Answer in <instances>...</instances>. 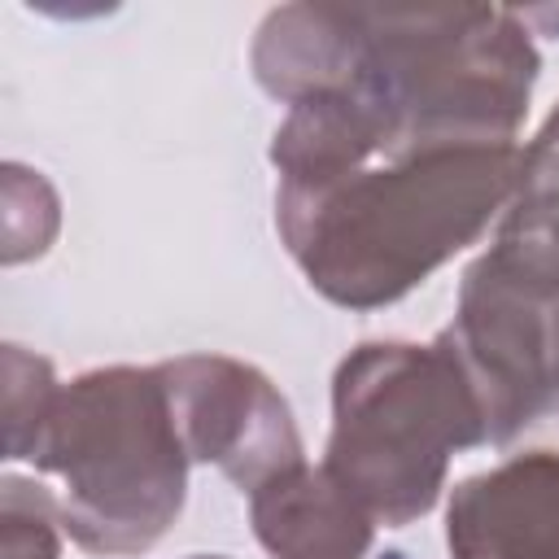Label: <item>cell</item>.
Here are the masks:
<instances>
[{
	"instance_id": "13",
	"label": "cell",
	"mask_w": 559,
	"mask_h": 559,
	"mask_svg": "<svg viewBox=\"0 0 559 559\" xmlns=\"http://www.w3.org/2000/svg\"><path fill=\"white\" fill-rule=\"evenodd\" d=\"M61 507L52 493L35 480L9 476L0 493V559H57L61 533H57Z\"/></svg>"
},
{
	"instance_id": "10",
	"label": "cell",
	"mask_w": 559,
	"mask_h": 559,
	"mask_svg": "<svg viewBox=\"0 0 559 559\" xmlns=\"http://www.w3.org/2000/svg\"><path fill=\"white\" fill-rule=\"evenodd\" d=\"M384 153V131L371 109L349 92H314L288 105L271 140L280 188H319Z\"/></svg>"
},
{
	"instance_id": "8",
	"label": "cell",
	"mask_w": 559,
	"mask_h": 559,
	"mask_svg": "<svg viewBox=\"0 0 559 559\" xmlns=\"http://www.w3.org/2000/svg\"><path fill=\"white\" fill-rule=\"evenodd\" d=\"M485 262L533 297H559V105L520 153V179Z\"/></svg>"
},
{
	"instance_id": "5",
	"label": "cell",
	"mask_w": 559,
	"mask_h": 559,
	"mask_svg": "<svg viewBox=\"0 0 559 559\" xmlns=\"http://www.w3.org/2000/svg\"><path fill=\"white\" fill-rule=\"evenodd\" d=\"M162 380L192 463H214L249 493L301 463L293 411L258 367L223 354H183L162 362Z\"/></svg>"
},
{
	"instance_id": "7",
	"label": "cell",
	"mask_w": 559,
	"mask_h": 559,
	"mask_svg": "<svg viewBox=\"0 0 559 559\" xmlns=\"http://www.w3.org/2000/svg\"><path fill=\"white\" fill-rule=\"evenodd\" d=\"M249 520L271 559H362L376 537V520L306 459L249 493Z\"/></svg>"
},
{
	"instance_id": "4",
	"label": "cell",
	"mask_w": 559,
	"mask_h": 559,
	"mask_svg": "<svg viewBox=\"0 0 559 559\" xmlns=\"http://www.w3.org/2000/svg\"><path fill=\"white\" fill-rule=\"evenodd\" d=\"M26 459L61 476V520L92 555H144L175 524L192 463L162 367H100L61 384Z\"/></svg>"
},
{
	"instance_id": "12",
	"label": "cell",
	"mask_w": 559,
	"mask_h": 559,
	"mask_svg": "<svg viewBox=\"0 0 559 559\" xmlns=\"http://www.w3.org/2000/svg\"><path fill=\"white\" fill-rule=\"evenodd\" d=\"M61 210L57 192L39 170H26L17 162L4 166V262L17 266L26 258H39L57 236Z\"/></svg>"
},
{
	"instance_id": "6",
	"label": "cell",
	"mask_w": 559,
	"mask_h": 559,
	"mask_svg": "<svg viewBox=\"0 0 559 559\" xmlns=\"http://www.w3.org/2000/svg\"><path fill=\"white\" fill-rule=\"evenodd\" d=\"M454 559H559V450L511 454L463 480L445 507Z\"/></svg>"
},
{
	"instance_id": "3",
	"label": "cell",
	"mask_w": 559,
	"mask_h": 559,
	"mask_svg": "<svg viewBox=\"0 0 559 559\" xmlns=\"http://www.w3.org/2000/svg\"><path fill=\"white\" fill-rule=\"evenodd\" d=\"M480 441L489 415L445 332L432 345L367 341L332 376L323 467L384 528L428 515L450 459Z\"/></svg>"
},
{
	"instance_id": "1",
	"label": "cell",
	"mask_w": 559,
	"mask_h": 559,
	"mask_svg": "<svg viewBox=\"0 0 559 559\" xmlns=\"http://www.w3.org/2000/svg\"><path fill=\"white\" fill-rule=\"evenodd\" d=\"M515 179V144L415 148L319 188H280L275 223L314 293L376 310L467 249L507 210Z\"/></svg>"
},
{
	"instance_id": "15",
	"label": "cell",
	"mask_w": 559,
	"mask_h": 559,
	"mask_svg": "<svg viewBox=\"0 0 559 559\" xmlns=\"http://www.w3.org/2000/svg\"><path fill=\"white\" fill-rule=\"evenodd\" d=\"M192 559H227V555H192Z\"/></svg>"
},
{
	"instance_id": "14",
	"label": "cell",
	"mask_w": 559,
	"mask_h": 559,
	"mask_svg": "<svg viewBox=\"0 0 559 559\" xmlns=\"http://www.w3.org/2000/svg\"><path fill=\"white\" fill-rule=\"evenodd\" d=\"M524 22H546L559 31V9H533V13H524Z\"/></svg>"
},
{
	"instance_id": "11",
	"label": "cell",
	"mask_w": 559,
	"mask_h": 559,
	"mask_svg": "<svg viewBox=\"0 0 559 559\" xmlns=\"http://www.w3.org/2000/svg\"><path fill=\"white\" fill-rule=\"evenodd\" d=\"M57 376L48 367V358L22 349V345H4V454L9 459H26L48 411L57 397Z\"/></svg>"
},
{
	"instance_id": "9",
	"label": "cell",
	"mask_w": 559,
	"mask_h": 559,
	"mask_svg": "<svg viewBox=\"0 0 559 559\" xmlns=\"http://www.w3.org/2000/svg\"><path fill=\"white\" fill-rule=\"evenodd\" d=\"M349 9L345 4H284L271 9L253 39L258 83L297 105L314 92H341L349 79Z\"/></svg>"
},
{
	"instance_id": "2",
	"label": "cell",
	"mask_w": 559,
	"mask_h": 559,
	"mask_svg": "<svg viewBox=\"0 0 559 559\" xmlns=\"http://www.w3.org/2000/svg\"><path fill=\"white\" fill-rule=\"evenodd\" d=\"M349 79L384 131V157L454 144H515L537 83L524 17L498 4L349 9Z\"/></svg>"
}]
</instances>
